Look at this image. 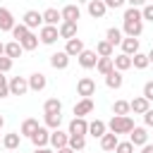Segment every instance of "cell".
Returning a JSON list of instances; mask_svg holds the SVG:
<instances>
[{"label": "cell", "mask_w": 153, "mask_h": 153, "mask_svg": "<svg viewBox=\"0 0 153 153\" xmlns=\"http://www.w3.org/2000/svg\"><path fill=\"white\" fill-rule=\"evenodd\" d=\"M141 96H146L148 100H153V81H146V84H143V93H141Z\"/></svg>", "instance_id": "ee69618b"}, {"label": "cell", "mask_w": 153, "mask_h": 153, "mask_svg": "<svg viewBox=\"0 0 153 153\" xmlns=\"http://www.w3.org/2000/svg\"><path fill=\"white\" fill-rule=\"evenodd\" d=\"M127 2H129V7H139V10L146 5V0H127Z\"/></svg>", "instance_id": "7dc6e473"}, {"label": "cell", "mask_w": 153, "mask_h": 153, "mask_svg": "<svg viewBox=\"0 0 153 153\" xmlns=\"http://www.w3.org/2000/svg\"><path fill=\"white\" fill-rule=\"evenodd\" d=\"M148 60H151V65H153V48H151V53H148Z\"/></svg>", "instance_id": "f5cc1de1"}, {"label": "cell", "mask_w": 153, "mask_h": 153, "mask_svg": "<svg viewBox=\"0 0 153 153\" xmlns=\"http://www.w3.org/2000/svg\"><path fill=\"white\" fill-rule=\"evenodd\" d=\"M14 29V17L7 7H0V31H12Z\"/></svg>", "instance_id": "44dd1931"}, {"label": "cell", "mask_w": 153, "mask_h": 153, "mask_svg": "<svg viewBox=\"0 0 153 153\" xmlns=\"http://www.w3.org/2000/svg\"><path fill=\"white\" fill-rule=\"evenodd\" d=\"M69 134L86 136V134H88V122H86V117H74V120L69 122Z\"/></svg>", "instance_id": "7c38bea8"}, {"label": "cell", "mask_w": 153, "mask_h": 153, "mask_svg": "<svg viewBox=\"0 0 153 153\" xmlns=\"http://www.w3.org/2000/svg\"><path fill=\"white\" fill-rule=\"evenodd\" d=\"M129 105H131V112H134V115H143V112L151 108V100H148L146 96H136L134 100H129Z\"/></svg>", "instance_id": "e0dca14e"}, {"label": "cell", "mask_w": 153, "mask_h": 153, "mask_svg": "<svg viewBox=\"0 0 153 153\" xmlns=\"http://www.w3.org/2000/svg\"><path fill=\"white\" fill-rule=\"evenodd\" d=\"M55 153H76V151H74L72 146H62V148H57Z\"/></svg>", "instance_id": "c3c4849f"}, {"label": "cell", "mask_w": 153, "mask_h": 153, "mask_svg": "<svg viewBox=\"0 0 153 153\" xmlns=\"http://www.w3.org/2000/svg\"><path fill=\"white\" fill-rule=\"evenodd\" d=\"M86 12H88L93 19H103V17H105V12H108V5H105L103 0H88Z\"/></svg>", "instance_id": "9c48e42d"}, {"label": "cell", "mask_w": 153, "mask_h": 153, "mask_svg": "<svg viewBox=\"0 0 153 153\" xmlns=\"http://www.w3.org/2000/svg\"><path fill=\"white\" fill-rule=\"evenodd\" d=\"M57 31H60V38L69 41V38H74V36H76V22H60Z\"/></svg>", "instance_id": "d6986e66"}, {"label": "cell", "mask_w": 153, "mask_h": 153, "mask_svg": "<svg viewBox=\"0 0 153 153\" xmlns=\"http://www.w3.org/2000/svg\"><path fill=\"white\" fill-rule=\"evenodd\" d=\"M112 62H115V69H120V72H127V69H131V55H127V53H120V55H115V57H112Z\"/></svg>", "instance_id": "4316f807"}, {"label": "cell", "mask_w": 153, "mask_h": 153, "mask_svg": "<svg viewBox=\"0 0 153 153\" xmlns=\"http://www.w3.org/2000/svg\"><path fill=\"white\" fill-rule=\"evenodd\" d=\"M60 12H62V22H76V19L81 17V10H79V5H65Z\"/></svg>", "instance_id": "7402d4cb"}, {"label": "cell", "mask_w": 153, "mask_h": 153, "mask_svg": "<svg viewBox=\"0 0 153 153\" xmlns=\"http://www.w3.org/2000/svg\"><path fill=\"white\" fill-rule=\"evenodd\" d=\"M67 146H72L74 151H84L86 148V136H76V134H69V143Z\"/></svg>", "instance_id": "f35d334b"}, {"label": "cell", "mask_w": 153, "mask_h": 153, "mask_svg": "<svg viewBox=\"0 0 153 153\" xmlns=\"http://www.w3.org/2000/svg\"><path fill=\"white\" fill-rule=\"evenodd\" d=\"M96 62H98V53H96V50H84V53L79 55V65H81L84 69H93Z\"/></svg>", "instance_id": "2e32d148"}, {"label": "cell", "mask_w": 153, "mask_h": 153, "mask_svg": "<svg viewBox=\"0 0 153 153\" xmlns=\"http://www.w3.org/2000/svg\"><path fill=\"white\" fill-rule=\"evenodd\" d=\"M43 112H62V100L60 98H48L43 103Z\"/></svg>", "instance_id": "d590c367"}, {"label": "cell", "mask_w": 153, "mask_h": 153, "mask_svg": "<svg viewBox=\"0 0 153 153\" xmlns=\"http://www.w3.org/2000/svg\"><path fill=\"white\" fill-rule=\"evenodd\" d=\"M93 112V100L91 98H81L79 103H74V117H86Z\"/></svg>", "instance_id": "9a60e30c"}, {"label": "cell", "mask_w": 153, "mask_h": 153, "mask_svg": "<svg viewBox=\"0 0 153 153\" xmlns=\"http://www.w3.org/2000/svg\"><path fill=\"white\" fill-rule=\"evenodd\" d=\"M84 50H86V48H84V41H81V38H76V36H74V38H69V41H67V45H65V53H67L69 57H79Z\"/></svg>", "instance_id": "30bf717a"}, {"label": "cell", "mask_w": 153, "mask_h": 153, "mask_svg": "<svg viewBox=\"0 0 153 153\" xmlns=\"http://www.w3.org/2000/svg\"><path fill=\"white\" fill-rule=\"evenodd\" d=\"M141 17H143V22H153V5L151 2H146L141 7Z\"/></svg>", "instance_id": "b9f144b4"}, {"label": "cell", "mask_w": 153, "mask_h": 153, "mask_svg": "<svg viewBox=\"0 0 153 153\" xmlns=\"http://www.w3.org/2000/svg\"><path fill=\"white\" fill-rule=\"evenodd\" d=\"M12 62H14L12 57H7V55H0V72H5V74H7V72L12 69Z\"/></svg>", "instance_id": "60d3db41"}, {"label": "cell", "mask_w": 153, "mask_h": 153, "mask_svg": "<svg viewBox=\"0 0 153 153\" xmlns=\"http://www.w3.org/2000/svg\"><path fill=\"white\" fill-rule=\"evenodd\" d=\"M105 131H108V124H105L103 120H93V122H88V134H91V136L100 139Z\"/></svg>", "instance_id": "4dcf8cb0"}, {"label": "cell", "mask_w": 153, "mask_h": 153, "mask_svg": "<svg viewBox=\"0 0 153 153\" xmlns=\"http://www.w3.org/2000/svg\"><path fill=\"white\" fill-rule=\"evenodd\" d=\"M122 53H127V55H136L139 53V38H134V36H127V38H122Z\"/></svg>", "instance_id": "484cf974"}, {"label": "cell", "mask_w": 153, "mask_h": 153, "mask_svg": "<svg viewBox=\"0 0 153 153\" xmlns=\"http://www.w3.org/2000/svg\"><path fill=\"white\" fill-rule=\"evenodd\" d=\"M122 31H124V36H134V38L141 36V31H143V17H141L139 7H127L124 10V14H122Z\"/></svg>", "instance_id": "6da1fadb"}, {"label": "cell", "mask_w": 153, "mask_h": 153, "mask_svg": "<svg viewBox=\"0 0 153 153\" xmlns=\"http://www.w3.org/2000/svg\"><path fill=\"white\" fill-rule=\"evenodd\" d=\"M50 67H53V69H67V67H69V55H67L65 50L53 53V55H50Z\"/></svg>", "instance_id": "8fae6325"}, {"label": "cell", "mask_w": 153, "mask_h": 153, "mask_svg": "<svg viewBox=\"0 0 153 153\" xmlns=\"http://www.w3.org/2000/svg\"><path fill=\"white\" fill-rule=\"evenodd\" d=\"M129 112H131L129 100H115L112 103V115H129Z\"/></svg>", "instance_id": "8d00e7d4"}, {"label": "cell", "mask_w": 153, "mask_h": 153, "mask_svg": "<svg viewBox=\"0 0 153 153\" xmlns=\"http://www.w3.org/2000/svg\"><path fill=\"white\" fill-rule=\"evenodd\" d=\"M0 143H2V136H0Z\"/></svg>", "instance_id": "11a10c76"}, {"label": "cell", "mask_w": 153, "mask_h": 153, "mask_svg": "<svg viewBox=\"0 0 153 153\" xmlns=\"http://www.w3.org/2000/svg\"><path fill=\"white\" fill-rule=\"evenodd\" d=\"M0 55H5V43L0 41Z\"/></svg>", "instance_id": "816d5d0a"}, {"label": "cell", "mask_w": 153, "mask_h": 153, "mask_svg": "<svg viewBox=\"0 0 153 153\" xmlns=\"http://www.w3.org/2000/svg\"><path fill=\"white\" fill-rule=\"evenodd\" d=\"M38 38H41V43H43V45H53V43L60 38V31H57V26H53V24H43V26H41Z\"/></svg>", "instance_id": "3957f363"}, {"label": "cell", "mask_w": 153, "mask_h": 153, "mask_svg": "<svg viewBox=\"0 0 153 153\" xmlns=\"http://www.w3.org/2000/svg\"><path fill=\"white\" fill-rule=\"evenodd\" d=\"M38 127H41V124H38V120H36V117H26V120L22 122V127H19V134H22V136H29V139H31V134H33V131H36Z\"/></svg>", "instance_id": "cb8c5ba5"}, {"label": "cell", "mask_w": 153, "mask_h": 153, "mask_svg": "<svg viewBox=\"0 0 153 153\" xmlns=\"http://www.w3.org/2000/svg\"><path fill=\"white\" fill-rule=\"evenodd\" d=\"M33 153H55V148H48V146H43V148H33Z\"/></svg>", "instance_id": "681fc988"}, {"label": "cell", "mask_w": 153, "mask_h": 153, "mask_svg": "<svg viewBox=\"0 0 153 153\" xmlns=\"http://www.w3.org/2000/svg\"><path fill=\"white\" fill-rule=\"evenodd\" d=\"M31 33V29L24 24V22H19V24H14V29H12V36H14V41H24L26 36Z\"/></svg>", "instance_id": "e575fe53"}, {"label": "cell", "mask_w": 153, "mask_h": 153, "mask_svg": "<svg viewBox=\"0 0 153 153\" xmlns=\"http://www.w3.org/2000/svg\"><path fill=\"white\" fill-rule=\"evenodd\" d=\"M122 84H124V76H122V72L120 69H112V72H108L105 74V86L108 88H122Z\"/></svg>", "instance_id": "4fadbf2b"}, {"label": "cell", "mask_w": 153, "mask_h": 153, "mask_svg": "<svg viewBox=\"0 0 153 153\" xmlns=\"http://www.w3.org/2000/svg\"><path fill=\"white\" fill-rule=\"evenodd\" d=\"M19 143H22V134H19V131H10V134L2 136V146H5L7 151H17Z\"/></svg>", "instance_id": "ffe728a7"}, {"label": "cell", "mask_w": 153, "mask_h": 153, "mask_svg": "<svg viewBox=\"0 0 153 153\" xmlns=\"http://www.w3.org/2000/svg\"><path fill=\"white\" fill-rule=\"evenodd\" d=\"M141 153H153V143H143L141 146Z\"/></svg>", "instance_id": "f907efd6"}, {"label": "cell", "mask_w": 153, "mask_h": 153, "mask_svg": "<svg viewBox=\"0 0 153 153\" xmlns=\"http://www.w3.org/2000/svg\"><path fill=\"white\" fill-rule=\"evenodd\" d=\"M108 129L115 131L117 136H120V134H129V131L134 129V120H131L129 115H112V120L108 122Z\"/></svg>", "instance_id": "7a4b0ae2"}, {"label": "cell", "mask_w": 153, "mask_h": 153, "mask_svg": "<svg viewBox=\"0 0 153 153\" xmlns=\"http://www.w3.org/2000/svg\"><path fill=\"white\" fill-rule=\"evenodd\" d=\"M43 122H45L48 129H60L62 115H60V112H43Z\"/></svg>", "instance_id": "f546056e"}, {"label": "cell", "mask_w": 153, "mask_h": 153, "mask_svg": "<svg viewBox=\"0 0 153 153\" xmlns=\"http://www.w3.org/2000/svg\"><path fill=\"white\" fill-rule=\"evenodd\" d=\"M76 93H79L81 98H91V96H96V81H93L91 76H81V79L76 81Z\"/></svg>", "instance_id": "277c9868"}, {"label": "cell", "mask_w": 153, "mask_h": 153, "mask_svg": "<svg viewBox=\"0 0 153 153\" xmlns=\"http://www.w3.org/2000/svg\"><path fill=\"white\" fill-rule=\"evenodd\" d=\"M96 53H98V57H112V53H115V45L110 43V41H98L96 43Z\"/></svg>", "instance_id": "83f0119b"}, {"label": "cell", "mask_w": 153, "mask_h": 153, "mask_svg": "<svg viewBox=\"0 0 153 153\" xmlns=\"http://www.w3.org/2000/svg\"><path fill=\"white\" fill-rule=\"evenodd\" d=\"M26 91H31L26 76H12V79H10V93H12V96H24Z\"/></svg>", "instance_id": "5b68a950"}, {"label": "cell", "mask_w": 153, "mask_h": 153, "mask_svg": "<svg viewBox=\"0 0 153 153\" xmlns=\"http://www.w3.org/2000/svg\"><path fill=\"white\" fill-rule=\"evenodd\" d=\"M31 143L36 146V148H43V146H48L50 143V129L43 124V127H38L33 134H31Z\"/></svg>", "instance_id": "8992f818"}, {"label": "cell", "mask_w": 153, "mask_h": 153, "mask_svg": "<svg viewBox=\"0 0 153 153\" xmlns=\"http://www.w3.org/2000/svg\"><path fill=\"white\" fill-rule=\"evenodd\" d=\"M69 143V131H62V129H50V146L57 151L62 146Z\"/></svg>", "instance_id": "ba28073f"}, {"label": "cell", "mask_w": 153, "mask_h": 153, "mask_svg": "<svg viewBox=\"0 0 153 153\" xmlns=\"http://www.w3.org/2000/svg\"><path fill=\"white\" fill-rule=\"evenodd\" d=\"M45 86H48V79H45L43 72H33V74L29 76V88H31V91L38 93V91H43Z\"/></svg>", "instance_id": "5bb4252c"}, {"label": "cell", "mask_w": 153, "mask_h": 153, "mask_svg": "<svg viewBox=\"0 0 153 153\" xmlns=\"http://www.w3.org/2000/svg\"><path fill=\"white\" fill-rule=\"evenodd\" d=\"M117 143H120V139H117L115 131H105V134L100 136V148H103V151H115Z\"/></svg>", "instance_id": "d4e9b609"}, {"label": "cell", "mask_w": 153, "mask_h": 153, "mask_svg": "<svg viewBox=\"0 0 153 153\" xmlns=\"http://www.w3.org/2000/svg\"><path fill=\"white\" fill-rule=\"evenodd\" d=\"M60 22H62V12H60V10H55V7H48V10L43 12V24L60 26Z\"/></svg>", "instance_id": "603a6c76"}, {"label": "cell", "mask_w": 153, "mask_h": 153, "mask_svg": "<svg viewBox=\"0 0 153 153\" xmlns=\"http://www.w3.org/2000/svg\"><path fill=\"white\" fill-rule=\"evenodd\" d=\"M143 122H146V127H153V108H148L143 112Z\"/></svg>", "instance_id": "bcb514c9"}, {"label": "cell", "mask_w": 153, "mask_h": 153, "mask_svg": "<svg viewBox=\"0 0 153 153\" xmlns=\"http://www.w3.org/2000/svg\"><path fill=\"white\" fill-rule=\"evenodd\" d=\"M22 53H24V48H22L19 41H10V43H5V55H7V57L17 60V57H22Z\"/></svg>", "instance_id": "f1b7e54d"}, {"label": "cell", "mask_w": 153, "mask_h": 153, "mask_svg": "<svg viewBox=\"0 0 153 153\" xmlns=\"http://www.w3.org/2000/svg\"><path fill=\"white\" fill-rule=\"evenodd\" d=\"M7 96H12L10 93V81H7V76H2L0 79V98H7Z\"/></svg>", "instance_id": "7bdbcfd3"}, {"label": "cell", "mask_w": 153, "mask_h": 153, "mask_svg": "<svg viewBox=\"0 0 153 153\" xmlns=\"http://www.w3.org/2000/svg\"><path fill=\"white\" fill-rule=\"evenodd\" d=\"M148 65H151V60H148L146 53H136V55H131V67H134V69H146Z\"/></svg>", "instance_id": "836d02e7"}, {"label": "cell", "mask_w": 153, "mask_h": 153, "mask_svg": "<svg viewBox=\"0 0 153 153\" xmlns=\"http://www.w3.org/2000/svg\"><path fill=\"white\" fill-rule=\"evenodd\" d=\"M2 127H5V117L0 115V129H2Z\"/></svg>", "instance_id": "db71d44e"}, {"label": "cell", "mask_w": 153, "mask_h": 153, "mask_svg": "<svg viewBox=\"0 0 153 153\" xmlns=\"http://www.w3.org/2000/svg\"><path fill=\"white\" fill-rule=\"evenodd\" d=\"M115 69V62H112V57H98V62H96V72L98 74H108V72H112Z\"/></svg>", "instance_id": "1f68e13d"}, {"label": "cell", "mask_w": 153, "mask_h": 153, "mask_svg": "<svg viewBox=\"0 0 153 153\" xmlns=\"http://www.w3.org/2000/svg\"><path fill=\"white\" fill-rule=\"evenodd\" d=\"M22 22L33 31V29H38L41 24H43V12H36V10H26L24 12V17H22Z\"/></svg>", "instance_id": "52a82bcc"}, {"label": "cell", "mask_w": 153, "mask_h": 153, "mask_svg": "<svg viewBox=\"0 0 153 153\" xmlns=\"http://www.w3.org/2000/svg\"><path fill=\"white\" fill-rule=\"evenodd\" d=\"M129 141H131L134 146H143V143H148V131H146L143 127H134V129L129 131Z\"/></svg>", "instance_id": "ac0fdd59"}, {"label": "cell", "mask_w": 153, "mask_h": 153, "mask_svg": "<svg viewBox=\"0 0 153 153\" xmlns=\"http://www.w3.org/2000/svg\"><path fill=\"white\" fill-rule=\"evenodd\" d=\"M122 38H124V31H122V29H117V26H110V29H108V33H105V41H110L112 45H120V43H122Z\"/></svg>", "instance_id": "d6a6232c"}, {"label": "cell", "mask_w": 153, "mask_h": 153, "mask_svg": "<svg viewBox=\"0 0 153 153\" xmlns=\"http://www.w3.org/2000/svg\"><path fill=\"white\" fill-rule=\"evenodd\" d=\"M134 148H136V146H134L131 141H120V143L115 146V153H134Z\"/></svg>", "instance_id": "ab89813d"}, {"label": "cell", "mask_w": 153, "mask_h": 153, "mask_svg": "<svg viewBox=\"0 0 153 153\" xmlns=\"http://www.w3.org/2000/svg\"><path fill=\"white\" fill-rule=\"evenodd\" d=\"M103 2L108 5V10H120V7H122L127 0H103Z\"/></svg>", "instance_id": "f6af8a7d"}, {"label": "cell", "mask_w": 153, "mask_h": 153, "mask_svg": "<svg viewBox=\"0 0 153 153\" xmlns=\"http://www.w3.org/2000/svg\"><path fill=\"white\" fill-rule=\"evenodd\" d=\"M38 41H41V38L31 31V33H29L24 41H19V43H22V48H24V50H36V48H38Z\"/></svg>", "instance_id": "74e56055"}]
</instances>
